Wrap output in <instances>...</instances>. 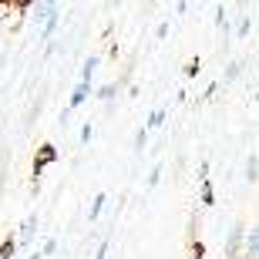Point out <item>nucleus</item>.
I'll use <instances>...</instances> for the list:
<instances>
[{
  "label": "nucleus",
  "mask_w": 259,
  "mask_h": 259,
  "mask_svg": "<svg viewBox=\"0 0 259 259\" xmlns=\"http://www.w3.org/2000/svg\"><path fill=\"white\" fill-rule=\"evenodd\" d=\"M54 162H58V145L44 142L37 152H34V168H30V172H34V182H37L40 175H44V168H48V165H54Z\"/></svg>",
  "instance_id": "f257e3e1"
},
{
  "label": "nucleus",
  "mask_w": 259,
  "mask_h": 259,
  "mask_svg": "<svg viewBox=\"0 0 259 259\" xmlns=\"http://www.w3.org/2000/svg\"><path fill=\"white\" fill-rule=\"evenodd\" d=\"M246 222L242 219H236L232 222V229H229V236H226V256H232V252H242L246 249Z\"/></svg>",
  "instance_id": "f03ea898"
},
{
  "label": "nucleus",
  "mask_w": 259,
  "mask_h": 259,
  "mask_svg": "<svg viewBox=\"0 0 259 259\" xmlns=\"http://www.w3.org/2000/svg\"><path fill=\"white\" fill-rule=\"evenodd\" d=\"M37 226H40L37 212H30L27 219L20 222V232H17V246H20V249H27V246H30V239L37 236Z\"/></svg>",
  "instance_id": "7ed1b4c3"
},
{
  "label": "nucleus",
  "mask_w": 259,
  "mask_h": 259,
  "mask_svg": "<svg viewBox=\"0 0 259 259\" xmlns=\"http://www.w3.org/2000/svg\"><path fill=\"white\" fill-rule=\"evenodd\" d=\"M58 14H61V4H37V0H34V7H30V17H34V24H40V27H44L51 17H58Z\"/></svg>",
  "instance_id": "20e7f679"
},
{
  "label": "nucleus",
  "mask_w": 259,
  "mask_h": 259,
  "mask_svg": "<svg viewBox=\"0 0 259 259\" xmlns=\"http://www.w3.org/2000/svg\"><path fill=\"white\" fill-rule=\"evenodd\" d=\"M91 95H95V84H84V81H77L74 91H71V98H67V108H71V111H77V108L84 105Z\"/></svg>",
  "instance_id": "39448f33"
},
{
  "label": "nucleus",
  "mask_w": 259,
  "mask_h": 259,
  "mask_svg": "<svg viewBox=\"0 0 259 259\" xmlns=\"http://www.w3.org/2000/svg\"><path fill=\"white\" fill-rule=\"evenodd\" d=\"M105 202H108V195H105V192H98L95 199H91V209H88V222H98V219H101V212H105Z\"/></svg>",
  "instance_id": "423d86ee"
},
{
  "label": "nucleus",
  "mask_w": 259,
  "mask_h": 259,
  "mask_svg": "<svg viewBox=\"0 0 259 259\" xmlns=\"http://www.w3.org/2000/svg\"><path fill=\"white\" fill-rule=\"evenodd\" d=\"M242 67H246V61H229L226 71H222V84H232V81L242 74Z\"/></svg>",
  "instance_id": "0eeeda50"
},
{
  "label": "nucleus",
  "mask_w": 259,
  "mask_h": 259,
  "mask_svg": "<svg viewBox=\"0 0 259 259\" xmlns=\"http://www.w3.org/2000/svg\"><path fill=\"white\" fill-rule=\"evenodd\" d=\"M249 30H252V17H249V14H239L236 27H232V37H236V40H242L246 34H249Z\"/></svg>",
  "instance_id": "6e6552de"
},
{
  "label": "nucleus",
  "mask_w": 259,
  "mask_h": 259,
  "mask_svg": "<svg viewBox=\"0 0 259 259\" xmlns=\"http://www.w3.org/2000/svg\"><path fill=\"white\" fill-rule=\"evenodd\" d=\"M98 64H101V58H98V54H91V58L81 64V81H84V84H91V77H95Z\"/></svg>",
  "instance_id": "1a4fd4ad"
},
{
  "label": "nucleus",
  "mask_w": 259,
  "mask_h": 259,
  "mask_svg": "<svg viewBox=\"0 0 259 259\" xmlns=\"http://www.w3.org/2000/svg\"><path fill=\"white\" fill-rule=\"evenodd\" d=\"M246 252H249V259H259V226L246 232Z\"/></svg>",
  "instance_id": "9d476101"
},
{
  "label": "nucleus",
  "mask_w": 259,
  "mask_h": 259,
  "mask_svg": "<svg viewBox=\"0 0 259 259\" xmlns=\"http://www.w3.org/2000/svg\"><path fill=\"white\" fill-rule=\"evenodd\" d=\"M199 202H202V205H215V189H212V179H209V182H199Z\"/></svg>",
  "instance_id": "9b49d317"
},
{
  "label": "nucleus",
  "mask_w": 259,
  "mask_h": 259,
  "mask_svg": "<svg viewBox=\"0 0 259 259\" xmlns=\"http://www.w3.org/2000/svg\"><path fill=\"white\" fill-rule=\"evenodd\" d=\"M58 27H61V14H58V17H51L48 24L40 27V37L48 40V44H54V34H58Z\"/></svg>",
  "instance_id": "f8f14e48"
},
{
  "label": "nucleus",
  "mask_w": 259,
  "mask_h": 259,
  "mask_svg": "<svg viewBox=\"0 0 259 259\" xmlns=\"http://www.w3.org/2000/svg\"><path fill=\"white\" fill-rule=\"evenodd\" d=\"M165 125V108H152V115H148V121H145V128L148 132H155V128Z\"/></svg>",
  "instance_id": "ddd939ff"
},
{
  "label": "nucleus",
  "mask_w": 259,
  "mask_h": 259,
  "mask_svg": "<svg viewBox=\"0 0 259 259\" xmlns=\"http://www.w3.org/2000/svg\"><path fill=\"white\" fill-rule=\"evenodd\" d=\"M95 98H101L105 105H111V101L118 98V84H101V88L95 91Z\"/></svg>",
  "instance_id": "4468645a"
},
{
  "label": "nucleus",
  "mask_w": 259,
  "mask_h": 259,
  "mask_svg": "<svg viewBox=\"0 0 259 259\" xmlns=\"http://www.w3.org/2000/svg\"><path fill=\"white\" fill-rule=\"evenodd\" d=\"M14 252H17V236H7L0 242V259H14Z\"/></svg>",
  "instance_id": "2eb2a0df"
},
{
  "label": "nucleus",
  "mask_w": 259,
  "mask_h": 259,
  "mask_svg": "<svg viewBox=\"0 0 259 259\" xmlns=\"http://www.w3.org/2000/svg\"><path fill=\"white\" fill-rule=\"evenodd\" d=\"M162 175H165L162 162H158V165H152V172H148V179H145V185H148V189H155V185L162 182Z\"/></svg>",
  "instance_id": "dca6fc26"
},
{
  "label": "nucleus",
  "mask_w": 259,
  "mask_h": 259,
  "mask_svg": "<svg viewBox=\"0 0 259 259\" xmlns=\"http://www.w3.org/2000/svg\"><path fill=\"white\" fill-rule=\"evenodd\" d=\"M246 179H249V182H256V179H259V158H256V155L246 158Z\"/></svg>",
  "instance_id": "f3484780"
},
{
  "label": "nucleus",
  "mask_w": 259,
  "mask_h": 259,
  "mask_svg": "<svg viewBox=\"0 0 259 259\" xmlns=\"http://www.w3.org/2000/svg\"><path fill=\"white\" fill-rule=\"evenodd\" d=\"M202 71V58H192V61H185V67H182V74L185 77H195Z\"/></svg>",
  "instance_id": "a211bd4d"
},
{
  "label": "nucleus",
  "mask_w": 259,
  "mask_h": 259,
  "mask_svg": "<svg viewBox=\"0 0 259 259\" xmlns=\"http://www.w3.org/2000/svg\"><path fill=\"white\" fill-rule=\"evenodd\" d=\"M145 145H148V128H138V132H135V152L142 155Z\"/></svg>",
  "instance_id": "6ab92c4d"
},
{
  "label": "nucleus",
  "mask_w": 259,
  "mask_h": 259,
  "mask_svg": "<svg viewBox=\"0 0 259 259\" xmlns=\"http://www.w3.org/2000/svg\"><path fill=\"white\" fill-rule=\"evenodd\" d=\"M108 249H111V236H105V239L98 242V249H95V259H108Z\"/></svg>",
  "instance_id": "aec40b11"
},
{
  "label": "nucleus",
  "mask_w": 259,
  "mask_h": 259,
  "mask_svg": "<svg viewBox=\"0 0 259 259\" xmlns=\"http://www.w3.org/2000/svg\"><path fill=\"white\" fill-rule=\"evenodd\" d=\"M54 249H58V239H44V246H40V256H44V259L54 256Z\"/></svg>",
  "instance_id": "412c9836"
},
{
  "label": "nucleus",
  "mask_w": 259,
  "mask_h": 259,
  "mask_svg": "<svg viewBox=\"0 0 259 259\" xmlns=\"http://www.w3.org/2000/svg\"><path fill=\"white\" fill-rule=\"evenodd\" d=\"M91 138H95V128H91V125L84 121V125H81V145H88Z\"/></svg>",
  "instance_id": "4be33fe9"
},
{
  "label": "nucleus",
  "mask_w": 259,
  "mask_h": 259,
  "mask_svg": "<svg viewBox=\"0 0 259 259\" xmlns=\"http://www.w3.org/2000/svg\"><path fill=\"white\" fill-rule=\"evenodd\" d=\"M202 256H205V242L195 239V242H192V259H202Z\"/></svg>",
  "instance_id": "5701e85b"
},
{
  "label": "nucleus",
  "mask_w": 259,
  "mask_h": 259,
  "mask_svg": "<svg viewBox=\"0 0 259 259\" xmlns=\"http://www.w3.org/2000/svg\"><path fill=\"white\" fill-rule=\"evenodd\" d=\"M199 182H209V162H199Z\"/></svg>",
  "instance_id": "b1692460"
},
{
  "label": "nucleus",
  "mask_w": 259,
  "mask_h": 259,
  "mask_svg": "<svg viewBox=\"0 0 259 259\" xmlns=\"http://www.w3.org/2000/svg\"><path fill=\"white\" fill-rule=\"evenodd\" d=\"M165 34H168V24H165V20H162V24L155 27V37H165Z\"/></svg>",
  "instance_id": "393cba45"
},
{
  "label": "nucleus",
  "mask_w": 259,
  "mask_h": 259,
  "mask_svg": "<svg viewBox=\"0 0 259 259\" xmlns=\"http://www.w3.org/2000/svg\"><path fill=\"white\" fill-rule=\"evenodd\" d=\"M71 115H74V111H71V108H64V111H61V128H64L67 121H71Z\"/></svg>",
  "instance_id": "a878e982"
},
{
  "label": "nucleus",
  "mask_w": 259,
  "mask_h": 259,
  "mask_svg": "<svg viewBox=\"0 0 259 259\" xmlns=\"http://www.w3.org/2000/svg\"><path fill=\"white\" fill-rule=\"evenodd\" d=\"M226 259H249V252L242 249V252H232V256H226Z\"/></svg>",
  "instance_id": "bb28decb"
},
{
  "label": "nucleus",
  "mask_w": 259,
  "mask_h": 259,
  "mask_svg": "<svg viewBox=\"0 0 259 259\" xmlns=\"http://www.w3.org/2000/svg\"><path fill=\"white\" fill-rule=\"evenodd\" d=\"M34 259H44V256H40V252H37V256H34Z\"/></svg>",
  "instance_id": "cd10ccee"
}]
</instances>
